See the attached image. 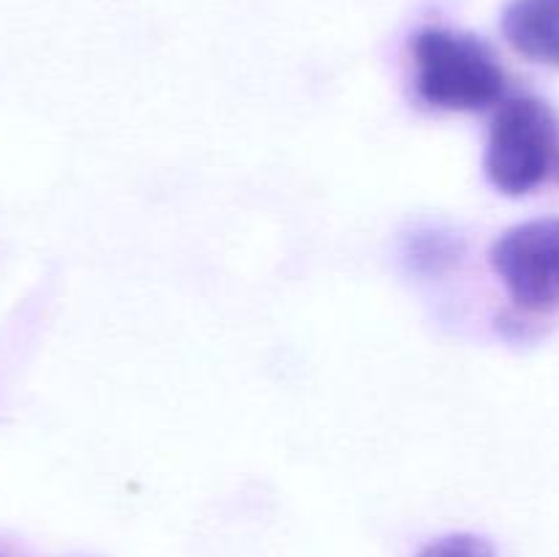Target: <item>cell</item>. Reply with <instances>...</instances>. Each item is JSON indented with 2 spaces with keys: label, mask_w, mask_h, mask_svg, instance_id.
<instances>
[{
  "label": "cell",
  "mask_w": 559,
  "mask_h": 557,
  "mask_svg": "<svg viewBox=\"0 0 559 557\" xmlns=\"http://www.w3.org/2000/svg\"><path fill=\"white\" fill-rule=\"evenodd\" d=\"M415 91L442 112H480L506 96V69L480 38L426 27L413 38Z\"/></svg>",
  "instance_id": "cell-1"
},
{
  "label": "cell",
  "mask_w": 559,
  "mask_h": 557,
  "mask_svg": "<svg viewBox=\"0 0 559 557\" xmlns=\"http://www.w3.org/2000/svg\"><path fill=\"white\" fill-rule=\"evenodd\" d=\"M502 36L522 58L559 69V0H511Z\"/></svg>",
  "instance_id": "cell-4"
},
{
  "label": "cell",
  "mask_w": 559,
  "mask_h": 557,
  "mask_svg": "<svg viewBox=\"0 0 559 557\" xmlns=\"http://www.w3.org/2000/svg\"><path fill=\"white\" fill-rule=\"evenodd\" d=\"M418 557H497L491 541L475 533H453L424 546Z\"/></svg>",
  "instance_id": "cell-6"
},
{
  "label": "cell",
  "mask_w": 559,
  "mask_h": 557,
  "mask_svg": "<svg viewBox=\"0 0 559 557\" xmlns=\"http://www.w3.org/2000/svg\"><path fill=\"white\" fill-rule=\"evenodd\" d=\"M464 251H467V244L462 235L451 233V229H418L404 240V257H407L409 271L429 278L451 273L464 260Z\"/></svg>",
  "instance_id": "cell-5"
},
{
  "label": "cell",
  "mask_w": 559,
  "mask_h": 557,
  "mask_svg": "<svg viewBox=\"0 0 559 557\" xmlns=\"http://www.w3.org/2000/svg\"><path fill=\"white\" fill-rule=\"evenodd\" d=\"M559 156L557 115L544 98L502 102L489 129L484 169L489 183L508 197H524L555 175Z\"/></svg>",
  "instance_id": "cell-2"
},
{
  "label": "cell",
  "mask_w": 559,
  "mask_h": 557,
  "mask_svg": "<svg viewBox=\"0 0 559 557\" xmlns=\"http://www.w3.org/2000/svg\"><path fill=\"white\" fill-rule=\"evenodd\" d=\"M489 262L519 309L559 311V218H533L506 229L491 244Z\"/></svg>",
  "instance_id": "cell-3"
},
{
  "label": "cell",
  "mask_w": 559,
  "mask_h": 557,
  "mask_svg": "<svg viewBox=\"0 0 559 557\" xmlns=\"http://www.w3.org/2000/svg\"><path fill=\"white\" fill-rule=\"evenodd\" d=\"M555 178L559 180V156H557V167H555Z\"/></svg>",
  "instance_id": "cell-7"
}]
</instances>
